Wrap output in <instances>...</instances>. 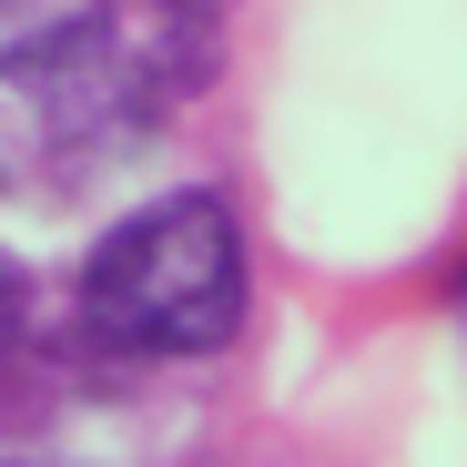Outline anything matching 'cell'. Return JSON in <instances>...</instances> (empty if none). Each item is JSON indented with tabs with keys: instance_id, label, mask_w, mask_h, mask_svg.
Listing matches in <instances>:
<instances>
[{
	"instance_id": "cell-1",
	"label": "cell",
	"mask_w": 467,
	"mask_h": 467,
	"mask_svg": "<svg viewBox=\"0 0 467 467\" xmlns=\"http://www.w3.org/2000/svg\"><path fill=\"white\" fill-rule=\"evenodd\" d=\"M183 61L132 11L41 21L0 51V193L11 203H82L163 132Z\"/></svg>"
},
{
	"instance_id": "cell-2",
	"label": "cell",
	"mask_w": 467,
	"mask_h": 467,
	"mask_svg": "<svg viewBox=\"0 0 467 467\" xmlns=\"http://www.w3.org/2000/svg\"><path fill=\"white\" fill-rule=\"evenodd\" d=\"M244 326V223L223 193L132 203L82 265V336L112 356H223Z\"/></svg>"
},
{
	"instance_id": "cell-3",
	"label": "cell",
	"mask_w": 467,
	"mask_h": 467,
	"mask_svg": "<svg viewBox=\"0 0 467 467\" xmlns=\"http://www.w3.org/2000/svg\"><path fill=\"white\" fill-rule=\"evenodd\" d=\"M132 21L183 61V82L203 71V51H213V0H132Z\"/></svg>"
},
{
	"instance_id": "cell-4",
	"label": "cell",
	"mask_w": 467,
	"mask_h": 467,
	"mask_svg": "<svg viewBox=\"0 0 467 467\" xmlns=\"http://www.w3.org/2000/svg\"><path fill=\"white\" fill-rule=\"evenodd\" d=\"M21 316H31V285H21L11 254H0V376H11V356H21Z\"/></svg>"
}]
</instances>
